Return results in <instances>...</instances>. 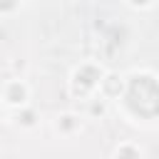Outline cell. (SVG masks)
Segmentation results:
<instances>
[{
    "instance_id": "cell-1",
    "label": "cell",
    "mask_w": 159,
    "mask_h": 159,
    "mask_svg": "<svg viewBox=\"0 0 159 159\" xmlns=\"http://www.w3.org/2000/svg\"><path fill=\"white\" fill-rule=\"evenodd\" d=\"M127 89L142 94V102L132 104L129 109H124L129 117L137 119H152L159 117V77L152 72H132L127 77Z\"/></svg>"
},
{
    "instance_id": "cell-2",
    "label": "cell",
    "mask_w": 159,
    "mask_h": 159,
    "mask_svg": "<svg viewBox=\"0 0 159 159\" xmlns=\"http://www.w3.org/2000/svg\"><path fill=\"white\" fill-rule=\"evenodd\" d=\"M104 75H107V70H104L99 62H94V60L80 62V65L72 70L70 80H67L70 94H72L75 99H82V102L92 99L94 94H99V84H102Z\"/></svg>"
},
{
    "instance_id": "cell-3",
    "label": "cell",
    "mask_w": 159,
    "mask_h": 159,
    "mask_svg": "<svg viewBox=\"0 0 159 159\" xmlns=\"http://www.w3.org/2000/svg\"><path fill=\"white\" fill-rule=\"evenodd\" d=\"M0 99H2V107H5V109L27 107V104H30V87H27V82H25V80H7V82L2 84Z\"/></svg>"
},
{
    "instance_id": "cell-4",
    "label": "cell",
    "mask_w": 159,
    "mask_h": 159,
    "mask_svg": "<svg viewBox=\"0 0 159 159\" xmlns=\"http://www.w3.org/2000/svg\"><path fill=\"white\" fill-rule=\"evenodd\" d=\"M124 87H127V77H124V75H119V72H107L104 80H102V84H99V94H102L107 102H119Z\"/></svg>"
},
{
    "instance_id": "cell-5",
    "label": "cell",
    "mask_w": 159,
    "mask_h": 159,
    "mask_svg": "<svg viewBox=\"0 0 159 159\" xmlns=\"http://www.w3.org/2000/svg\"><path fill=\"white\" fill-rule=\"evenodd\" d=\"M55 129H57L60 137L72 139L75 134L82 132V117L75 114V112H62V114H57V119H55Z\"/></svg>"
},
{
    "instance_id": "cell-6",
    "label": "cell",
    "mask_w": 159,
    "mask_h": 159,
    "mask_svg": "<svg viewBox=\"0 0 159 159\" xmlns=\"http://www.w3.org/2000/svg\"><path fill=\"white\" fill-rule=\"evenodd\" d=\"M17 114H15V124L17 127H22V129H32L35 124H37V114H35V109H30V107H20V109H15Z\"/></svg>"
},
{
    "instance_id": "cell-7",
    "label": "cell",
    "mask_w": 159,
    "mask_h": 159,
    "mask_svg": "<svg viewBox=\"0 0 159 159\" xmlns=\"http://www.w3.org/2000/svg\"><path fill=\"white\" fill-rule=\"evenodd\" d=\"M142 147L139 144H132V142H122L119 147H114L112 157H142Z\"/></svg>"
},
{
    "instance_id": "cell-8",
    "label": "cell",
    "mask_w": 159,
    "mask_h": 159,
    "mask_svg": "<svg viewBox=\"0 0 159 159\" xmlns=\"http://www.w3.org/2000/svg\"><path fill=\"white\" fill-rule=\"evenodd\" d=\"M20 5H22V0H0V15L10 17V15H15L20 10Z\"/></svg>"
},
{
    "instance_id": "cell-9",
    "label": "cell",
    "mask_w": 159,
    "mask_h": 159,
    "mask_svg": "<svg viewBox=\"0 0 159 159\" xmlns=\"http://www.w3.org/2000/svg\"><path fill=\"white\" fill-rule=\"evenodd\" d=\"M127 5L134 7V10H149L154 5V0H127Z\"/></svg>"
}]
</instances>
